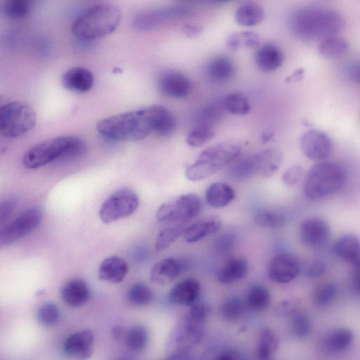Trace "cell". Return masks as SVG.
Segmentation results:
<instances>
[{"instance_id":"6da1fadb","label":"cell","mask_w":360,"mask_h":360,"mask_svg":"<svg viewBox=\"0 0 360 360\" xmlns=\"http://www.w3.org/2000/svg\"><path fill=\"white\" fill-rule=\"evenodd\" d=\"M175 117L161 106H152L101 120L97 124L99 133L115 141H139L154 133L169 136L175 131Z\"/></svg>"},{"instance_id":"7a4b0ae2","label":"cell","mask_w":360,"mask_h":360,"mask_svg":"<svg viewBox=\"0 0 360 360\" xmlns=\"http://www.w3.org/2000/svg\"><path fill=\"white\" fill-rule=\"evenodd\" d=\"M345 21L340 14L323 7H305L292 13L289 27L292 34L306 42H317L336 36Z\"/></svg>"},{"instance_id":"3957f363","label":"cell","mask_w":360,"mask_h":360,"mask_svg":"<svg viewBox=\"0 0 360 360\" xmlns=\"http://www.w3.org/2000/svg\"><path fill=\"white\" fill-rule=\"evenodd\" d=\"M89 151L87 143L77 136H59L39 143L25 154L24 164L29 169H38L62 159L80 158Z\"/></svg>"},{"instance_id":"277c9868","label":"cell","mask_w":360,"mask_h":360,"mask_svg":"<svg viewBox=\"0 0 360 360\" xmlns=\"http://www.w3.org/2000/svg\"><path fill=\"white\" fill-rule=\"evenodd\" d=\"M122 18L120 9L110 3L96 4L74 22L73 35L82 41H94L113 34L119 27Z\"/></svg>"},{"instance_id":"5b68a950","label":"cell","mask_w":360,"mask_h":360,"mask_svg":"<svg viewBox=\"0 0 360 360\" xmlns=\"http://www.w3.org/2000/svg\"><path fill=\"white\" fill-rule=\"evenodd\" d=\"M241 152V146L235 142H222L205 149L185 171L192 182L203 180L232 163Z\"/></svg>"},{"instance_id":"8992f818","label":"cell","mask_w":360,"mask_h":360,"mask_svg":"<svg viewBox=\"0 0 360 360\" xmlns=\"http://www.w3.org/2000/svg\"><path fill=\"white\" fill-rule=\"evenodd\" d=\"M344 168L335 162H322L314 165L308 172L304 183V194L310 201H317L339 192L345 181Z\"/></svg>"},{"instance_id":"52a82bcc","label":"cell","mask_w":360,"mask_h":360,"mask_svg":"<svg viewBox=\"0 0 360 360\" xmlns=\"http://www.w3.org/2000/svg\"><path fill=\"white\" fill-rule=\"evenodd\" d=\"M36 122V111L25 103L11 102L0 110V131L8 138L27 134L35 127Z\"/></svg>"},{"instance_id":"ba28073f","label":"cell","mask_w":360,"mask_h":360,"mask_svg":"<svg viewBox=\"0 0 360 360\" xmlns=\"http://www.w3.org/2000/svg\"><path fill=\"white\" fill-rule=\"evenodd\" d=\"M202 208L203 203L198 195L183 194L163 203L157 212V219L164 224L185 223L198 217Z\"/></svg>"},{"instance_id":"9c48e42d","label":"cell","mask_w":360,"mask_h":360,"mask_svg":"<svg viewBox=\"0 0 360 360\" xmlns=\"http://www.w3.org/2000/svg\"><path fill=\"white\" fill-rule=\"evenodd\" d=\"M205 324L187 312L180 320L172 334V343L175 345V349L168 358H187L189 349L201 341Z\"/></svg>"},{"instance_id":"30bf717a","label":"cell","mask_w":360,"mask_h":360,"mask_svg":"<svg viewBox=\"0 0 360 360\" xmlns=\"http://www.w3.org/2000/svg\"><path fill=\"white\" fill-rule=\"evenodd\" d=\"M138 194L129 188L121 189L110 196L103 203L100 217L106 224L115 222L133 215L139 206Z\"/></svg>"},{"instance_id":"8fae6325","label":"cell","mask_w":360,"mask_h":360,"mask_svg":"<svg viewBox=\"0 0 360 360\" xmlns=\"http://www.w3.org/2000/svg\"><path fill=\"white\" fill-rule=\"evenodd\" d=\"M43 217V211L38 207L24 211L2 229L0 232V244L5 247L19 241L38 227Z\"/></svg>"},{"instance_id":"7c38bea8","label":"cell","mask_w":360,"mask_h":360,"mask_svg":"<svg viewBox=\"0 0 360 360\" xmlns=\"http://www.w3.org/2000/svg\"><path fill=\"white\" fill-rule=\"evenodd\" d=\"M192 13V9L187 6L145 10L135 16L132 27L136 31H151L171 20L187 17Z\"/></svg>"},{"instance_id":"4fadbf2b","label":"cell","mask_w":360,"mask_h":360,"mask_svg":"<svg viewBox=\"0 0 360 360\" xmlns=\"http://www.w3.org/2000/svg\"><path fill=\"white\" fill-rule=\"evenodd\" d=\"M300 147L308 159L321 161L330 156L333 150V143L325 133L318 130H310L302 136Z\"/></svg>"},{"instance_id":"5bb4252c","label":"cell","mask_w":360,"mask_h":360,"mask_svg":"<svg viewBox=\"0 0 360 360\" xmlns=\"http://www.w3.org/2000/svg\"><path fill=\"white\" fill-rule=\"evenodd\" d=\"M301 266L294 255L287 253L275 256L268 268L269 278L278 284H286L294 280L299 274Z\"/></svg>"},{"instance_id":"9a60e30c","label":"cell","mask_w":360,"mask_h":360,"mask_svg":"<svg viewBox=\"0 0 360 360\" xmlns=\"http://www.w3.org/2000/svg\"><path fill=\"white\" fill-rule=\"evenodd\" d=\"M331 229L324 219L310 217L303 220L300 226V238L308 247L317 248L324 246L329 240Z\"/></svg>"},{"instance_id":"2e32d148","label":"cell","mask_w":360,"mask_h":360,"mask_svg":"<svg viewBox=\"0 0 360 360\" xmlns=\"http://www.w3.org/2000/svg\"><path fill=\"white\" fill-rule=\"evenodd\" d=\"M94 343V333L85 329L69 336L64 343L63 348L69 356L87 359L92 354Z\"/></svg>"},{"instance_id":"e0dca14e","label":"cell","mask_w":360,"mask_h":360,"mask_svg":"<svg viewBox=\"0 0 360 360\" xmlns=\"http://www.w3.org/2000/svg\"><path fill=\"white\" fill-rule=\"evenodd\" d=\"M159 88L166 96L173 99L187 97L192 89V83L185 75L174 71L166 72L159 80Z\"/></svg>"},{"instance_id":"ac0fdd59","label":"cell","mask_w":360,"mask_h":360,"mask_svg":"<svg viewBox=\"0 0 360 360\" xmlns=\"http://www.w3.org/2000/svg\"><path fill=\"white\" fill-rule=\"evenodd\" d=\"M201 286L194 278H187L178 282L168 294L169 300L177 305L190 307L198 301Z\"/></svg>"},{"instance_id":"d6986e66","label":"cell","mask_w":360,"mask_h":360,"mask_svg":"<svg viewBox=\"0 0 360 360\" xmlns=\"http://www.w3.org/2000/svg\"><path fill=\"white\" fill-rule=\"evenodd\" d=\"M182 261L166 258L158 261L150 272L151 280L158 285H166L174 281L185 268Z\"/></svg>"},{"instance_id":"ffe728a7","label":"cell","mask_w":360,"mask_h":360,"mask_svg":"<svg viewBox=\"0 0 360 360\" xmlns=\"http://www.w3.org/2000/svg\"><path fill=\"white\" fill-rule=\"evenodd\" d=\"M62 83L64 87L70 91L84 94L91 91L93 88L94 77L87 69L75 67L64 74Z\"/></svg>"},{"instance_id":"44dd1931","label":"cell","mask_w":360,"mask_h":360,"mask_svg":"<svg viewBox=\"0 0 360 360\" xmlns=\"http://www.w3.org/2000/svg\"><path fill=\"white\" fill-rule=\"evenodd\" d=\"M256 174L264 178H270L280 168L283 161V154L275 148L265 150L252 156Z\"/></svg>"},{"instance_id":"7402d4cb","label":"cell","mask_w":360,"mask_h":360,"mask_svg":"<svg viewBox=\"0 0 360 360\" xmlns=\"http://www.w3.org/2000/svg\"><path fill=\"white\" fill-rule=\"evenodd\" d=\"M359 238L352 234H347L338 238L333 245V251L340 259L359 268L360 247Z\"/></svg>"},{"instance_id":"603a6c76","label":"cell","mask_w":360,"mask_h":360,"mask_svg":"<svg viewBox=\"0 0 360 360\" xmlns=\"http://www.w3.org/2000/svg\"><path fill=\"white\" fill-rule=\"evenodd\" d=\"M61 294L62 299L67 305L78 308L89 301L91 292L85 280L76 278L67 282L62 287Z\"/></svg>"},{"instance_id":"cb8c5ba5","label":"cell","mask_w":360,"mask_h":360,"mask_svg":"<svg viewBox=\"0 0 360 360\" xmlns=\"http://www.w3.org/2000/svg\"><path fill=\"white\" fill-rule=\"evenodd\" d=\"M222 226L219 217L209 216L187 226L183 234L185 241L194 243L204 238L217 233Z\"/></svg>"},{"instance_id":"d4e9b609","label":"cell","mask_w":360,"mask_h":360,"mask_svg":"<svg viewBox=\"0 0 360 360\" xmlns=\"http://www.w3.org/2000/svg\"><path fill=\"white\" fill-rule=\"evenodd\" d=\"M128 272L129 266L127 261L120 257L112 256L101 263L99 277L103 281L118 284L125 280Z\"/></svg>"},{"instance_id":"484cf974","label":"cell","mask_w":360,"mask_h":360,"mask_svg":"<svg viewBox=\"0 0 360 360\" xmlns=\"http://www.w3.org/2000/svg\"><path fill=\"white\" fill-rule=\"evenodd\" d=\"M282 51L275 45L266 44L256 53L255 63L257 68L264 73H271L279 69L283 63Z\"/></svg>"},{"instance_id":"4316f807","label":"cell","mask_w":360,"mask_h":360,"mask_svg":"<svg viewBox=\"0 0 360 360\" xmlns=\"http://www.w3.org/2000/svg\"><path fill=\"white\" fill-rule=\"evenodd\" d=\"M248 264L241 257L231 258L217 274V280L223 285H231L243 279L247 273Z\"/></svg>"},{"instance_id":"83f0119b","label":"cell","mask_w":360,"mask_h":360,"mask_svg":"<svg viewBox=\"0 0 360 360\" xmlns=\"http://www.w3.org/2000/svg\"><path fill=\"white\" fill-rule=\"evenodd\" d=\"M235 74V67L231 60L224 56L212 59L207 68L208 78L216 84H224L230 81Z\"/></svg>"},{"instance_id":"f1b7e54d","label":"cell","mask_w":360,"mask_h":360,"mask_svg":"<svg viewBox=\"0 0 360 360\" xmlns=\"http://www.w3.org/2000/svg\"><path fill=\"white\" fill-rule=\"evenodd\" d=\"M354 334L347 328H338L329 332L324 340L325 349L333 354L347 351L352 345Z\"/></svg>"},{"instance_id":"f546056e","label":"cell","mask_w":360,"mask_h":360,"mask_svg":"<svg viewBox=\"0 0 360 360\" xmlns=\"http://www.w3.org/2000/svg\"><path fill=\"white\" fill-rule=\"evenodd\" d=\"M235 197L234 189L229 184L222 182L212 184L206 193L207 203L215 208L227 206Z\"/></svg>"},{"instance_id":"4dcf8cb0","label":"cell","mask_w":360,"mask_h":360,"mask_svg":"<svg viewBox=\"0 0 360 360\" xmlns=\"http://www.w3.org/2000/svg\"><path fill=\"white\" fill-rule=\"evenodd\" d=\"M265 12L263 8L255 3L241 6L236 12V21L240 27H252L263 22Z\"/></svg>"},{"instance_id":"1f68e13d","label":"cell","mask_w":360,"mask_h":360,"mask_svg":"<svg viewBox=\"0 0 360 360\" xmlns=\"http://www.w3.org/2000/svg\"><path fill=\"white\" fill-rule=\"evenodd\" d=\"M349 49V43L344 38L333 36L321 42L318 52L327 59H336L343 56Z\"/></svg>"},{"instance_id":"d6a6232c","label":"cell","mask_w":360,"mask_h":360,"mask_svg":"<svg viewBox=\"0 0 360 360\" xmlns=\"http://www.w3.org/2000/svg\"><path fill=\"white\" fill-rule=\"evenodd\" d=\"M225 112L237 116L247 115L251 111L248 99L240 93L228 94L222 101Z\"/></svg>"},{"instance_id":"836d02e7","label":"cell","mask_w":360,"mask_h":360,"mask_svg":"<svg viewBox=\"0 0 360 360\" xmlns=\"http://www.w3.org/2000/svg\"><path fill=\"white\" fill-rule=\"evenodd\" d=\"M279 346V338L270 329L261 331L257 347V357L260 359H269L276 352Z\"/></svg>"},{"instance_id":"e575fe53","label":"cell","mask_w":360,"mask_h":360,"mask_svg":"<svg viewBox=\"0 0 360 360\" xmlns=\"http://www.w3.org/2000/svg\"><path fill=\"white\" fill-rule=\"evenodd\" d=\"M148 339V331L142 325L134 326L125 334L127 348L135 353L141 352L146 347Z\"/></svg>"},{"instance_id":"d590c367","label":"cell","mask_w":360,"mask_h":360,"mask_svg":"<svg viewBox=\"0 0 360 360\" xmlns=\"http://www.w3.org/2000/svg\"><path fill=\"white\" fill-rule=\"evenodd\" d=\"M271 302L269 291L264 286L254 285L248 291L246 304L254 311L267 308Z\"/></svg>"},{"instance_id":"8d00e7d4","label":"cell","mask_w":360,"mask_h":360,"mask_svg":"<svg viewBox=\"0 0 360 360\" xmlns=\"http://www.w3.org/2000/svg\"><path fill=\"white\" fill-rule=\"evenodd\" d=\"M187 226L185 223L175 224L162 230L156 240V250L162 251L168 248L178 238L182 236Z\"/></svg>"},{"instance_id":"74e56055","label":"cell","mask_w":360,"mask_h":360,"mask_svg":"<svg viewBox=\"0 0 360 360\" xmlns=\"http://www.w3.org/2000/svg\"><path fill=\"white\" fill-rule=\"evenodd\" d=\"M256 174L252 157H244L235 162L229 169L228 175L234 181H244Z\"/></svg>"},{"instance_id":"f35d334b","label":"cell","mask_w":360,"mask_h":360,"mask_svg":"<svg viewBox=\"0 0 360 360\" xmlns=\"http://www.w3.org/2000/svg\"><path fill=\"white\" fill-rule=\"evenodd\" d=\"M338 288L333 282H325L318 285L312 293V302L317 307H326L336 299Z\"/></svg>"},{"instance_id":"ab89813d","label":"cell","mask_w":360,"mask_h":360,"mask_svg":"<svg viewBox=\"0 0 360 360\" xmlns=\"http://www.w3.org/2000/svg\"><path fill=\"white\" fill-rule=\"evenodd\" d=\"M226 45L233 51L241 48H255L259 45V37L250 31L236 33L229 36Z\"/></svg>"},{"instance_id":"60d3db41","label":"cell","mask_w":360,"mask_h":360,"mask_svg":"<svg viewBox=\"0 0 360 360\" xmlns=\"http://www.w3.org/2000/svg\"><path fill=\"white\" fill-rule=\"evenodd\" d=\"M215 135L214 127L197 124L188 134L187 143L192 147H201L211 141Z\"/></svg>"},{"instance_id":"b9f144b4","label":"cell","mask_w":360,"mask_h":360,"mask_svg":"<svg viewBox=\"0 0 360 360\" xmlns=\"http://www.w3.org/2000/svg\"><path fill=\"white\" fill-rule=\"evenodd\" d=\"M127 297L130 303L135 306L148 305L153 297L152 289L145 284L138 282L128 290Z\"/></svg>"},{"instance_id":"7bdbcfd3","label":"cell","mask_w":360,"mask_h":360,"mask_svg":"<svg viewBox=\"0 0 360 360\" xmlns=\"http://www.w3.org/2000/svg\"><path fill=\"white\" fill-rule=\"evenodd\" d=\"M245 311V303L236 296L226 300L220 308L222 318L229 322H236L239 320Z\"/></svg>"},{"instance_id":"ee69618b","label":"cell","mask_w":360,"mask_h":360,"mask_svg":"<svg viewBox=\"0 0 360 360\" xmlns=\"http://www.w3.org/2000/svg\"><path fill=\"white\" fill-rule=\"evenodd\" d=\"M290 327L293 334L298 338L308 337L312 331V324L309 317L296 310L291 311Z\"/></svg>"},{"instance_id":"f6af8a7d","label":"cell","mask_w":360,"mask_h":360,"mask_svg":"<svg viewBox=\"0 0 360 360\" xmlns=\"http://www.w3.org/2000/svg\"><path fill=\"white\" fill-rule=\"evenodd\" d=\"M223 112H225L222 102L208 105L199 113L196 119L197 124H203L214 127L222 117Z\"/></svg>"},{"instance_id":"bcb514c9","label":"cell","mask_w":360,"mask_h":360,"mask_svg":"<svg viewBox=\"0 0 360 360\" xmlns=\"http://www.w3.org/2000/svg\"><path fill=\"white\" fill-rule=\"evenodd\" d=\"M287 218L280 212L264 210L258 213L255 217V223L265 229H278L282 226Z\"/></svg>"},{"instance_id":"7dc6e473","label":"cell","mask_w":360,"mask_h":360,"mask_svg":"<svg viewBox=\"0 0 360 360\" xmlns=\"http://www.w3.org/2000/svg\"><path fill=\"white\" fill-rule=\"evenodd\" d=\"M32 3L22 0H10L6 2L3 12L7 17L13 20H21L29 13Z\"/></svg>"},{"instance_id":"c3c4849f","label":"cell","mask_w":360,"mask_h":360,"mask_svg":"<svg viewBox=\"0 0 360 360\" xmlns=\"http://www.w3.org/2000/svg\"><path fill=\"white\" fill-rule=\"evenodd\" d=\"M59 308L58 305L54 303H46L38 310V319L43 326H54L59 322Z\"/></svg>"},{"instance_id":"681fc988","label":"cell","mask_w":360,"mask_h":360,"mask_svg":"<svg viewBox=\"0 0 360 360\" xmlns=\"http://www.w3.org/2000/svg\"><path fill=\"white\" fill-rule=\"evenodd\" d=\"M236 242V238L235 234L233 233H226L216 240L214 249L217 254H225L232 250Z\"/></svg>"},{"instance_id":"f907efd6","label":"cell","mask_w":360,"mask_h":360,"mask_svg":"<svg viewBox=\"0 0 360 360\" xmlns=\"http://www.w3.org/2000/svg\"><path fill=\"white\" fill-rule=\"evenodd\" d=\"M303 169L299 165L289 168L283 174L282 180L285 185L293 187L296 185L303 178Z\"/></svg>"},{"instance_id":"816d5d0a","label":"cell","mask_w":360,"mask_h":360,"mask_svg":"<svg viewBox=\"0 0 360 360\" xmlns=\"http://www.w3.org/2000/svg\"><path fill=\"white\" fill-rule=\"evenodd\" d=\"M18 203V199L15 197H11L2 203L1 207H0V219H1V222H4L12 215L16 210Z\"/></svg>"},{"instance_id":"f5cc1de1","label":"cell","mask_w":360,"mask_h":360,"mask_svg":"<svg viewBox=\"0 0 360 360\" xmlns=\"http://www.w3.org/2000/svg\"><path fill=\"white\" fill-rule=\"evenodd\" d=\"M325 265L320 261L312 263L307 269V275L310 278H317L321 277L325 273Z\"/></svg>"},{"instance_id":"db71d44e","label":"cell","mask_w":360,"mask_h":360,"mask_svg":"<svg viewBox=\"0 0 360 360\" xmlns=\"http://www.w3.org/2000/svg\"><path fill=\"white\" fill-rule=\"evenodd\" d=\"M242 356L240 354L234 350H225L217 354L215 357L216 359L220 360H231V359H240Z\"/></svg>"},{"instance_id":"11a10c76","label":"cell","mask_w":360,"mask_h":360,"mask_svg":"<svg viewBox=\"0 0 360 360\" xmlns=\"http://www.w3.org/2000/svg\"><path fill=\"white\" fill-rule=\"evenodd\" d=\"M182 31L187 36L194 38L201 33L202 28L197 25L188 24L183 27Z\"/></svg>"},{"instance_id":"9f6ffc18","label":"cell","mask_w":360,"mask_h":360,"mask_svg":"<svg viewBox=\"0 0 360 360\" xmlns=\"http://www.w3.org/2000/svg\"><path fill=\"white\" fill-rule=\"evenodd\" d=\"M305 74V70L303 69H298L291 73L289 77L285 79V82L293 83L297 82L303 80Z\"/></svg>"},{"instance_id":"6f0895ef","label":"cell","mask_w":360,"mask_h":360,"mask_svg":"<svg viewBox=\"0 0 360 360\" xmlns=\"http://www.w3.org/2000/svg\"><path fill=\"white\" fill-rule=\"evenodd\" d=\"M355 271L352 278L353 287L354 290L359 293L360 289V275H359V268H354Z\"/></svg>"},{"instance_id":"680465c9","label":"cell","mask_w":360,"mask_h":360,"mask_svg":"<svg viewBox=\"0 0 360 360\" xmlns=\"http://www.w3.org/2000/svg\"><path fill=\"white\" fill-rule=\"evenodd\" d=\"M112 335L116 340H120L125 335L124 329L122 326H115L112 331Z\"/></svg>"},{"instance_id":"91938a15","label":"cell","mask_w":360,"mask_h":360,"mask_svg":"<svg viewBox=\"0 0 360 360\" xmlns=\"http://www.w3.org/2000/svg\"><path fill=\"white\" fill-rule=\"evenodd\" d=\"M273 137V135L271 134H265V136H264V141H268L269 139H271V138Z\"/></svg>"}]
</instances>
